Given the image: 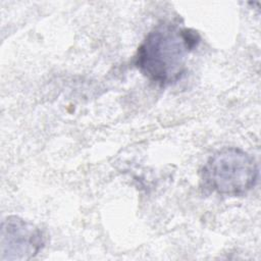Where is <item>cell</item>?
I'll return each instance as SVG.
<instances>
[{"label":"cell","mask_w":261,"mask_h":261,"mask_svg":"<svg viewBox=\"0 0 261 261\" xmlns=\"http://www.w3.org/2000/svg\"><path fill=\"white\" fill-rule=\"evenodd\" d=\"M197 31L163 21L154 27L139 46L135 65L151 82L165 87L185 73L188 57L198 47Z\"/></svg>","instance_id":"obj_1"},{"label":"cell","mask_w":261,"mask_h":261,"mask_svg":"<svg viewBox=\"0 0 261 261\" xmlns=\"http://www.w3.org/2000/svg\"><path fill=\"white\" fill-rule=\"evenodd\" d=\"M258 174V165L250 154L226 147L209 157L201 170V180L204 188L213 193L240 197L255 187Z\"/></svg>","instance_id":"obj_2"},{"label":"cell","mask_w":261,"mask_h":261,"mask_svg":"<svg viewBox=\"0 0 261 261\" xmlns=\"http://www.w3.org/2000/svg\"><path fill=\"white\" fill-rule=\"evenodd\" d=\"M45 244L42 230L33 222L16 215L2 220L0 260L25 261L34 258Z\"/></svg>","instance_id":"obj_3"}]
</instances>
